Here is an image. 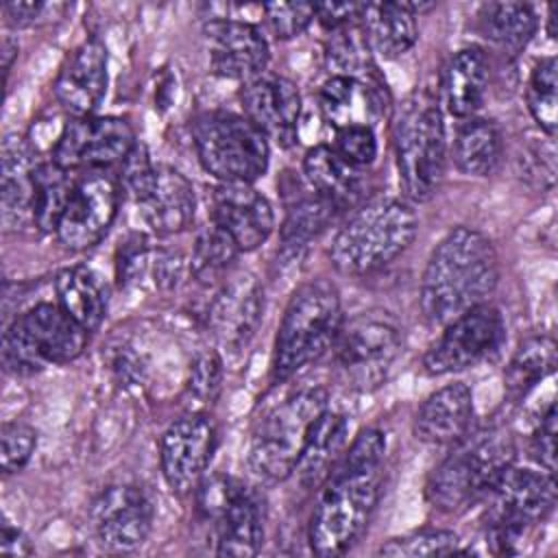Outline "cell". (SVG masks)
<instances>
[{
    "label": "cell",
    "instance_id": "obj_1",
    "mask_svg": "<svg viewBox=\"0 0 558 558\" xmlns=\"http://www.w3.org/2000/svg\"><path fill=\"white\" fill-rule=\"evenodd\" d=\"M386 436L362 429L323 482L310 519V547L316 556L344 554L366 530L381 493Z\"/></svg>",
    "mask_w": 558,
    "mask_h": 558
},
{
    "label": "cell",
    "instance_id": "obj_2",
    "mask_svg": "<svg viewBox=\"0 0 558 558\" xmlns=\"http://www.w3.org/2000/svg\"><path fill=\"white\" fill-rule=\"evenodd\" d=\"M499 281V257L477 229L456 227L432 251L421 279V314L445 327L471 307L488 303Z\"/></svg>",
    "mask_w": 558,
    "mask_h": 558
},
{
    "label": "cell",
    "instance_id": "obj_3",
    "mask_svg": "<svg viewBox=\"0 0 558 558\" xmlns=\"http://www.w3.org/2000/svg\"><path fill=\"white\" fill-rule=\"evenodd\" d=\"M418 218L408 201L375 198L357 207L336 231L329 259L342 275L362 277L392 264L410 248Z\"/></svg>",
    "mask_w": 558,
    "mask_h": 558
},
{
    "label": "cell",
    "instance_id": "obj_4",
    "mask_svg": "<svg viewBox=\"0 0 558 558\" xmlns=\"http://www.w3.org/2000/svg\"><path fill=\"white\" fill-rule=\"evenodd\" d=\"M338 288L327 279H314L294 290L275 338L272 381H286L307 364L323 357L342 327Z\"/></svg>",
    "mask_w": 558,
    "mask_h": 558
},
{
    "label": "cell",
    "instance_id": "obj_5",
    "mask_svg": "<svg viewBox=\"0 0 558 558\" xmlns=\"http://www.w3.org/2000/svg\"><path fill=\"white\" fill-rule=\"evenodd\" d=\"M514 438L504 427L466 434L427 477V501L440 512H458L484 499L495 480L514 464Z\"/></svg>",
    "mask_w": 558,
    "mask_h": 558
},
{
    "label": "cell",
    "instance_id": "obj_6",
    "mask_svg": "<svg viewBox=\"0 0 558 558\" xmlns=\"http://www.w3.org/2000/svg\"><path fill=\"white\" fill-rule=\"evenodd\" d=\"M392 137L405 198L427 203L440 190L447 166V135L438 98L414 92L401 107Z\"/></svg>",
    "mask_w": 558,
    "mask_h": 558
},
{
    "label": "cell",
    "instance_id": "obj_7",
    "mask_svg": "<svg viewBox=\"0 0 558 558\" xmlns=\"http://www.w3.org/2000/svg\"><path fill=\"white\" fill-rule=\"evenodd\" d=\"M192 140L201 166L220 183H255L268 170V137L242 113L214 109L196 116Z\"/></svg>",
    "mask_w": 558,
    "mask_h": 558
},
{
    "label": "cell",
    "instance_id": "obj_8",
    "mask_svg": "<svg viewBox=\"0 0 558 558\" xmlns=\"http://www.w3.org/2000/svg\"><path fill=\"white\" fill-rule=\"evenodd\" d=\"M327 408L325 388H305L272 405L255 423L248 442L251 471L268 482H281L296 471L307 432Z\"/></svg>",
    "mask_w": 558,
    "mask_h": 558
},
{
    "label": "cell",
    "instance_id": "obj_9",
    "mask_svg": "<svg viewBox=\"0 0 558 558\" xmlns=\"http://www.w3.org/2000/svg\"><path fill=\"white\" fill-rule=\"evenodd\" d=\"M488 501V543L495 554H514L525 530L556 506L554 473L510 464L484 495Z\"/></svg>",
    "mask_w": 558,
    "mask_h": 558
},
{
    "label": "cell",
    "instance_id": "obj_10",
    "mask_svg": "<svg viewBox=\"0 0 558 558\" xmlns=\"http://www.w3.org/2000/svg\"><path fill=\"white\" fill-rule=\"evenodd\" d=\"M401 329L386 312H364L342 323L331 349L342 381L353 390L366 392L386 381L401 355Z\"/></svg>",
    "mask_w": 558,
    "mask_h": 558
},
{
    "label": "cell",
    "instance_id": "obj_11",
    "mask_svg": "<svg viewBox=\"0 0 558 558\" xmlns=\"http://www.w3.org/2000/svg\"><path fill=\"white\" fill-rule=\"evenodd\" d=\"M201 512L214 523L220 556H255L264 541L262 508L253 490L229 475L203 477L196 488Z\"/></svg>",
    "mask_w": 558,
    "mask_h": 558
},
{
    "label": "cell",
    "instance_id": "obj_12",
    "mask_svg": "<svg viewBox=\"0 0 558 558\" xmlns=\"http://www.w3.org/2000/svg\"><path fill=\"white\" fill-rule=\"evenodd\" d=\"M504 340L506 323L501 312L490 303H482L445 325L440 338L427 349L423 368L434 377L466 371L497 353Z\"/></svg>",
    "mask_w": 558,
    "mask_h": 558
},
{
    "label": "cell",
    "instance_id": "obj_13",
    "mask_svg": "<svg viewBox=\"0 0 558 558\" xmlns=\"http://www.w3.org/2000/svg\"><path fill=\"white\" fill-rule=\"evenodd\" d=\"M120 181L107 170H87L76 177L70 201L57 225L59 242L70 251L96 246L111 229L120 207Z\"/></svg>",
    "mask_w": 558,
    "mask_h": 558
},
{
    "label": "cell",
    "instance_id": "obj_14",
    "mask_svg": "<svg viewBox=\"0 0 558 558\" xmlns=\"http://www.w3.org/2000/svg\"><path fill=\"white\" fill-rule=\"evenodd\" d=\"M135 131L120 116L72 118L52 150V161L65 170H107L122 163L135 146Z\"/></svg>",
    "mask_w": 558,
    "mask_h": 558
},
{
    "label": "cell",
    "instance_id": "obj_15",
    "mask_svg": "<svg viewBox=\"0 0 558 558\" xmlns=\"http://www.w3.org/2000/svg\"><path fill=\"white\" fill-rule=\"evenodd\" d=\"M216 449V427L207 414L190 410L174 418L159 445V462L166 484L177 495L198 488Z\"/></svg>",
    "mask_w": 558,
    "mask_h": 558
},
{
    "label": "cell",
    "instance_id": "obj_16",
    "mask_svg": "<svg viewBox=\"0 0 558 558\" xmlns=\"http://www.w3.org/2000/svg\"><path fill=\"white\" fill-rule=\"evenodd\" d=\"M211 70L244 85L259 78L270 61V48L262 31L244 20L214 17L203 28Z\"/></svg>",
    "mask_w": 558,
    "mask_h": 558
},
{
    "label": "cell",
    "instance_id": "obj_17",
    "mask_svg": "<svg viewBox=\"0 0 558 558\" xmlns=\"http://www.w3.org/2000/svg\"><path fill=\"white\" fill-rule=\"evenodd\" d=\"M92 521L105 547L129 551L148 538L155 508L140 486L118 484L98 495L92 506Z\"/></svg>",
    "mask_w": 558,
    "mask_h": 558
},
{
    "label": "cell",
    "instance_id": "obj_18",
    "mask_svg": "<svg viewBox=\"0 0 558 558\" xmlns=\"http://www.w3.org/2000/svg\"><path fill=\"white\" fill-rule=\"evenodd\" d=\"M264 316V288L248 272H238L225 281L216 292L209 310L207 325L231 353L246 349Z\"/></svg>",
    "mask_w": 558,
    "mask_h": 558
},
{
    "label": "cell",
    "instance_id": "obj_19",
    "mask_svg": "<svg viewBox=\"0 0 558 558\" xmlns=\"http://www.w3.org/2000/svg\"><path fill=\"white\" fill-rule=\"evenodd\" d=\"M211 222L235 242L240 253H248L270 238L275 214L253 183H220L211 196Z\"/></svg>",
    "mask_w": 558,
    "mask_h": 558
},
{
    "label": "cell",
    "instance_id": "obj_20",
    "mask_svg": "<svg viewBox=\"0 0 558 558\" xmlns=\"http://www.w3.org/2000/svg\"><path fill=\"white\" fill-rule=\"evenodd\" d=\"M13 323L44 366L74 362L89 340V331L59 303H37Z\"/></svg>",
    "mask_w": 558,
    "mask_h": 558
},
{
    "label": "cell",
    "instance_id": "obj_21",
    "mask_svg": "<svg viewBox=\"0 0 558 558\" xmlns=\"http://www.w3.org/2000/svg\"><path fill=\"white\" fill-rule=\"evenodd\" d=\"M318 105L325 122L333 129L375 126L388 109V96L381 81L371 76L331 74L318 92Z\"/></svg>",
    "mask_w": 558,
    "mask_h": 558
},
{
    "label": "cell",
    "instance_id": "obj_22",
    "mask_svg": "<svg viewBox=\"0 0 558 558\" xmlns=\"http://www.w3.org/2000/svg\"><path fill=\"white\" fill-rule=\"evenodd\" d=\"M107 48L98 39L83 41L54 78V98L72 118L92 116L107 92Z\"/></svg>",
    "mask_w": 558,
    "mask_h": 558
},
{
    "label": "cell",
    "instance_id": "obj_23",
    "mask_svg": "<svg viewBox=\"0 0 558 558\" xmlns=\"http://www.w3.org/2000/svg\"><path fill=\"white\" fill-rule=\"evenodd\" d=\"M244 116L279 142H290L301 116L299 87L283 76H259L240 92Z\"/></svg>",
    "mask_w": 558,
    "mask_h": 558
},
{
    "label": "cell",
    "instance_id": "obj_24",
    "mask_svg": "<svg viewBox=\"0 0 558 558\" xmlns=\"http://www.w3.org/2000/svg\"><path fill=\"white\" fill-rule=\"evenodd\" d=\"M41 159L20 135H7L2 142V225L7 231L35 227L33 196L35 168Z\"/></svg>",
    "mask_w": 558,
    "mask_h": 558
},
{
    "label": "cell",
    "instance_id": "obj_25",
    "mask_svg": "<svg viewBox=\"0 0 558 558\" xmlns=\"http://www.w3.org/2000/svg\"><path fill=\"white\" fill-rule=\"evenodd\" d=\"M473 423V392L466 384L453 381L432 392L414 414L412 432L427 445H456Z\"/></svg>",
    "mask_w": 558,
    "mask_h": 558
},
{
    "label": "cell",
    "instance_id": "obj_26",
    "mask_svg": "<svg viewBox=\"0 0 558 558\" xmlns=\"http://www.w3.org/2000/svg\"><path fill=\"white\" fill-rule=\"evenodd\" d=\"M303 174L310 190L338 211L349 209L364 196V168L349 163L333 146L318 144L303 157Z\"/></svg>",
    "mask_w": 558,
    "mask_h": 558
},
{
    "label": "cell",
    "instance_id": "obj_27",
    "mask_svg": "<svg viewBox=\"0 0 558 558\" xmlns=\"http://www.w3.org/2000/svg\"><path fill=\"white\" fill-rule=\"evenodd\" d=\"M488 57L482 48L458 50L442 70L440 102L453 118H475L488 92Z\"/></svg>",
    "mask_w": 558,
    "mask_h": 558
},
{
    "label": "cell",
    "instance_id": "obj_28",
    "mask_svg": "<svg viewBox=\"0 0 558 558\" xmlns=\"http://www.w3.org/2000/svg\"><path fill=\"white\" fill-rule=\"evenodd\" d=\"M140 207L153 233L174 235L194 222L196 194L190 179L177 168L157 166L155 187Z\"/></svg>",
    "mask_w": 558,
    "mask_h": 558
},
{
    "label": "cell",
    "instance_id": "obj_29",
    "mask_svg": "<svg viewBox=\"0 0 558 558\" xmlns=\"http://www.w3.org/2000/svg\"><path fill=\"white\" fill-rule=\"evenodd\" d=\"M360 33L371 52L384 59L405 54L418 37L416 15L405 2H366L357 15Z\"/></svg>",
    "mask_w": 558,
    "mask_h": 558
},
{
    "label": "cell",
    "instance_id": "obj_30",
    "mask_svg": "<svg viewBox=\"0 0 558 558\" xmlns=\"http://www.w3.org/2000/svg\"><path fill=\"white\" fill-rule=\"evenodd\" d=\"M347 434H349V421L344 414L325 408L316 421L312 423L296 471L299 480L303 486L314 488L333 469L338 458L342 456V449L347 445Z\"/></svg>",
    "mask_w": 558,
    "mask_h": 558
},
{
    "label": "cell",
    "instance_id": "obj_31",
    "mask_svg": "<svg viewBox=\"0 0 558 558\" xmlns=\"http://www.w3.org/2000/svg\"><path fill=\"white\" fill-rule=\"evenodd\" d=\"M57 303L87 331L100 327L109 307V288L89 266L63 268L54 279Z\"/></svg>",
    "mask_w": 558,
    "mask_h": 558
},
{
    "label": "cell",
    "instance_id": "obj_32",
    "mask_svg": "<svg viewBox=\"0 0 558 558\" xmlns=\"http://www.w3.org/2000/svg\"><path fill=\"white\" fill-rule=\"evenodd\" d=\"M453 163L462 174L488 177L504 159V135L495 120L469 118L453 140Z\"/></svg>",
    "mask_w": 558,
    "mask_h": 558
},
{
    "label": "cell",
    "instance_id": "obj_33",
    "mask_svg": "<svg viewBox=\"0 0 558 558\" xmlns=\"http://www.w3.org/2000/svg\"><path fill=\"white\" fill-rule=\"evenodd\" d=\"M480 33L508 54L521 52L536 33L538 17L523 2H488L477 13Z\"/></svg>",
    "mask_w": 558,
    "mask_h": 558
},
{
    "label": "cell",
    "instance_id": "obj_34",
    "mask_svg": "<svg viewBox=\"0 0 558 558\" xmlns=\"http://www.w3.org/2000/svg\"><path fill=\"white\" fill-rule=\"evenodd\" d=\"M556 368V340L551 336H530L512 353L506 373V395L510 401H521Z\"/></svg>",
    "mask_w": 558,
    "mask_h": 558
},
{
    "label": "cell",
    "instance_id": "obj_35",
    "mask_svg": "<svg viewBox=\"0 0 558 558\" xmlns=\"http://www.w3.org/2000/svg\"><path fill=\"white\" fill-rule=\"evenodd\" d=\"M76 177L57 161H39L35 168V196H33V220L44 233H54L61 214L70 201Z\"/></svg>",
    "mask_w": 558,
    "mask_h": 558
},
{
    "label": "cell",
    "instance_id": "obj_36",
    "mask_svg": "<svg viewBox=\"0 0 558 558\" xmlns=\"http://www.w3.org/2000/svg\"><path fill=\"white\" fill-rule=\"evenodd\" d=\"M340 211L325 198L303 196L286 214L281 225V253L294 255L305 248L320 231H325Z\"/></svg>",
    "mask_w": 558,
    "mask_h": 558
},
{
    "label": "cell",
    "instance_id": "obj_37",
    "mask_svg": "<svg viewBox=\"0 0 558 558\" xmlns=\"http://www.w3.org/2000/svg\"><path fill=\"white\" fill-rule=\"evenodd\" d=\"M238 253L240 248L235 246V242L218 225L211 222L205 229H201L194 240L190 255V272L201 283L222 279V275L235 262Z\"/></svg>",
    "mask_w": 558,
    "mask_h": 558
},
{
    "label": "cell",
    "instance_id": "obj_38",
    "mask_svg": "<svg viewBox=\"0 0 558 558\" xmlns=\"http://www.w3.org/2000/svg\"><path fill=\"white\" fill-rule=\"evenodd\" d=\"M525 100L541 131L554 137L558 124V63L554 57L541 59L534 65L527 81Z\"/></svg>",
    "mask_w": 558,
    "mask_h": 558
},
{
    "label": "cell",
    "instance_id": "obj_39",
    "mask_svg": "<svg viewBox=\"0 0 558 558\" xmlns=\"http://www.w3.org/2000/svg\"><path fill=\"white\" fill-rule=\"evenodd\" d=\"M458 545H460V538L456 532L425 527V530L410 532L405 536L390 538L386 545L379 547V554L392 556V558L442 556V554H456Z\"/></svg>",
    "mask_w": 558,
    "mask_h": 558
},
{
    "label": "cell",
    "instance_id": "obj_40",
    "mask_svg": "<svg viewBox=\"0 0 558 558\" xmlns=\"http://www.w3.org/2000/svg\"><path fill=\"white\" fill-rule=\"evenodd\" d=\"M120 187L140 205L148 198V194L155 187L157 181V166L150 159V153L146 148V144H142L140 140L135 142V146L131 148V153L124 157V161L120 163Z\"/></svg>",
    "mask_w": 558,
    "mask_h": 558
},
{
    "label": "cell",
    "instance_id": "obj_41",
    "mask_svg": "<svg viewBox=\"0 0 558 558\" xmlns=\"http://www.w3.org/2000/svg\"><path fill=\"white\" fill-rule=\"evenodd\" d=\"M37 447V432L22 423H4L0 429V469L4 475L22 471Z\"/></svg>",
    "mask_w": 558,
    "mask_h": 558
},
{
    "label": "cell",
    "instance_id": "obj_42",
    "mask_svg": "<svg viewBox=\"0 0 558 558\" xmlns=\"http://www.w3.org/2000/svg\"><path fill=\"white\" fill-rule=\"evenodd\" d=\"M222 386V360L216 351H205L201 355H196L192 371H190V379H187V395L190 399H194V410H198V405H207L214 403V399L218 397Z\"/></svg>",
    "mask_w": 558,
    "mask_h": 558
},
{
    "label": "cell",
    "instance_id": "obj_43",
    "mask_svg": "<svg viewBox=\"0 0 558 558\" xmlns=\"http://www.w3.org/2000/svg\"><path fill=\"white\" fill-rule=\"evenodd\" d=\"M270 31L279 39H292L305 33L314 20V4L307 2H275L262 7Z\"/></svg>",
    "mask_w": 558,
    "mask_h": 558
},
{
    "label": "cell",
    "instance_id": "obj_44",
    "mask_svg": "<svg viewBox=\"0 0 558 558\" xmlns=\"http://www.w3.org/2000/svg\"><path fill=\"white\" fill-rule=\"evenodd\" d=\"M155 253L148 246V240L142 233H135L122 242L116 257V277L120 286L140 283L142 277L153 268Z\"/></svg>",
    "mask_w": 558,
    "mask_h": 558
},
{
    "label": "cell",
    "instance_id": "obj_45",
    "mask_svg": "<svg viewBox=\"0 0 558 558\" xmlns=\"http://www.w3.org/2000/svg\"><path fill=\"white\" fill-rule=\"evenodd\" d=\"M349 163L357 168H366L377 157V137L373 126H347L336 131L333 146Z\"/></svg>",
    "mask_w": 558,
    "mask_h": 558
},
{
    "label": "cell",
    "instance_id": "obj_46",
    "mask_svg": "<svg viewBox=\"0 0 558 558\" xmlns=\"http://www.w3.org/2000/svg\"><path fill=\"white\" fill-rule=\"evenodd\" d=\"M530 453L547 473L556 471V405L549 403L530 440Z\"/></svg>",
    "mask_w": 558,
    "mask_h": 558
},
{
    "label": "cell",
    "instance_id": "obj_47",
    "mask_svg": "<svg viewBox=\"0 0 558 558\" xmlns=\"http://www.w3.org/2000/svg\"><path fill=\"white\" fill-rule=\"evenodd\" d=\"M360 7L355 2H325V4H314V17L327 28V31H338L351 24H357Z\"/></svg>",
    "mask_w": 558,
    "mask_h": 558
},
{
    "label": "cell",
    "instance_id": "obj_48",
    "mask_svg": "<svg viewBox=\"0 0 558 558\" xmlns=\"http://www.w3.org/2000/svg\"><path fill=\"white\" fill-rule=\"evenodd\" d=\"M185 270V259L174 251H157L153 257L155 283L161 288H174Z\"/></svg>",
    "mask_w": 558,
    "mask_h": 558
},
{
    "label": "cell",
    "instance_id": "obj_49",
    "mask_svg": "<svg viewBox=\"0 0 558 558\" xmlns=\"http://www.w3.org/2000/svg\"><path fill=\"white\" fill-rule=\"evenodd\" d=\"M0 554H4V556H31L33 554V547H31V541L26 538V534L7 519L0 525Z\"/></svg>",
    "mask_w": 558,
    "mask_h": 558
},
{
    "label": "cell",
    "instance_id": "obj_50",
    "mask_svg": "<svg viewBox=\"0 0 558 558\" xmlns=\"http://www.w3.org/2000/svg\"><path fill=\"white\" fill-rule=\"evenodd\" d=\"M41 9H44L41 2H4V7H2L7 22L13 26L31 24L39 15Z\"/></svg>",
    "mask_w": 558,
    "mask_h": 558
},
{
    "label": "cell",
    "instance_id": "obj_51",
    "mask_svg": "<svg viewBox=\"0 0 558 558\" xmlns=\"http://www.w3.org/2000/svg\"><path fill=\"white\" fill-rule=\"evenodd\" d=\"M17 52V44H13L11 39H4L2 41V61H4V72H9V68H11V59H13V54Z\"/></svg>",
    "mask_w": 558,
    "mask_h": 558
}]
</instances>
